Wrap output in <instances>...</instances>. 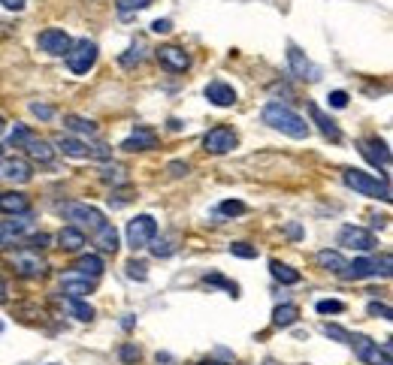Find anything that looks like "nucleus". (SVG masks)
I'll use <instances>...</instances> for the list:
<instances>
[{
    "label": "nucleus",
    "instance_id": "nucleus-48",
    "mask_svg": "<svg viewBox=\"0 0 393 365\" xmlns=\"http://www.w3.org/2000/svg\"><path fill=\"white\" fill-rule=\"evenodd\" d=\"M151 30L155 34H170L172 25H170V19H157V21H151Z\"/></svg>",
    "mask_w": 393,
    "mask_h": 365
},
{
    "label": "nucleus",
    "instance_id": "nucleus-18",
    "mask_svg": "<svg viewBox=\"0 0 393 365\" xmlns=\"http://www.w3.org/2000/svg\"><path fill=\"white\" fill-rule=\"evenodd\" d=\"M206 100L212 106H218V109H227V106L236 103V91H233V85H227V82L215 79L206 85Z\"/></svg>",
    "mask_w": 393,
    "mask_h": 365
},
{
    "label": "nucleus",
    "instance_id": "nucleus-14",
    "mask_svg": "<svg viewBox=\"0 0 393 365\" xmlns=\"http://www.w3.org/2000/svg\"><path fill=\"white\" fill-rule=\"evenodd\" d=\"M12 266L21 278H43L49 272V263L43 260L36 250H25V254H15L12 257Z\"/></svg>",
    "mask_w": 393,
    "mask_h": 365
},
{
    "label": "nucleus",
    "instance_id": "nucleus-30",
    "mask_svg": "<svg viewBox=\"0 0 393 365\" xmlns=\"http://www.w3.org/2000/svg\"><path fill=\"white\" fill-rule=\"evenodd\" d=\"M100 181H106V185H112V187H124L131 178H127L124 166L112 163V166H103V169H100Z\"/></svg>",
    "mask_w": 393,
    "mask_h": 365
},
{
    "label": "nucleus",
    "instance_id": "nucleus-52",
    "mask_svg": "<svg viewBox=\"0 0 393 365\" xmlns=\"http://www.w3.org/2000/svg\"><path fill=\"white\" fill-rule=\"evenodd\" d=\"M196 365H230V362H218V360H200Z\"/></svg>",
    "mask_w": 393,
    "mask_h": 365
},
{
    "label": "nucleus",
    "instance_id": "nucleus-12",
    "mask_svg": "<svg viewBox=\"0 0 393 365\" xmlns=\"http://www.w3.org/2000/svg\"><path fill=\"white\" fill-rule=\"evenodd\" d=\"M287 64H291V73L302 82H317L321 79V67H315L312 60L306 58V51H300L297 45H287Z\"/></svg>",
    "mask_w": 393,
    "mask_h": 365
},
{
    "label": "nucleus",
    "instance_id": "nucleus-31",
    "mask_svg": "<svg viewBox=\"0 0 393 365\" xmlns=\"http://www.w3.org/2000/svg\"><path fill=\"white\" fill-rule=\"evenodd\" d=\"M269 272H272V278L282 281V284H300V278H302L297 269H291L287 263H278V260L269 263Z\"/></svg>",
    "mask_w": 393,
    "mask_h": 365
},
{
    "label": "nucleus",
    "instance_id": "nucleus-46",
    "mask_svg": "<svg viewBox=\"0 0 393 365\" xmlns=\"http://www.w3.org/2000/svg\"><path fill=\"white\" fill-rule=\"evenodd\" d=\"M30 112H34L36 118H43V121H49L52 115H55V109H52L49 103H30Z\"/></svg>",
    "mask_w": 393,
    "mask_h": 365
},
{
    "label": "nucleus",
    "instance_id": "nucleus-13",
    "mask_svg": "<svg viewBox=\"0 0 393 365\" xmlns=\"http://www.w3.org/2000/svg\"><path fill=\"white\" fill-rule=\"evenodd\" d=\"M36 45H40V49L45 51V55H55V58H60V55H67V51H70L73 40H70V34H67V30L49 27V30H43V34L36 36Z\"/></svg>",
    "mask_w": 393,
    "mask_h": 365
},
{
    "label": "nucleus",
    "instance_id": "nucleus-38",
    "mask_svg": "<svg viewBox=\"0 0 393 365\" xmlns=\"http://www.w3.org/2000/svg\"><path fill=\"white\" fill-rule=\"evenodd\" d=\"M218 215H227V217L245 215V202H239V200H227V202L218 205Z\"/></svg>",
    "mask_w": 393,
    "mask_h": 365
},
{
    "label": "nucleus",
    "instance_id": "nucleus-26",
    "mask_svg": "<svg viewBox=\"0 0 393 365\" xmlns=\"http://www.w3.org/2000/svg\"><path fill=\"white\" fill-rule=\"evenodd\" d=\"M297 320H300V308L293 302H284V305H278L272 311V326H278V329H287V326H293Z\"/></svg>",
    "mask_w": 393,
    "mask_h": 365
},
{
    "label": "nucleus",
    "instance_id": "nucleus-8",
    "mask_svg": "<svg viewBox=\"0 0 393 365\" xmlns=\"http://www.w3.org/2000/svg\"><path fill=\"white\" fill-rule=\"evenodd\" d=\"M94 64H97V45L91 40H79L70 45V51H67V67H70V73L85 75Z\"/></svg>",
    "mask_w": 393,
    "mask_h": 365
},
{
    "label": "nucleus",
    "instance_id": "nucleus-37",
    "mask_svg": "<svg viewBox=\"0 0 393 365\" xmlns=\"http://www.w3.org/2000/svg\"><path fill=\"white\" fill-rule=\"evenodd\" d=\"M321 332L327 338H336V341H342V344H348V338H351V332L342 329V326H336V323H324L321 326Z\"/></svg>",
    "mask_w": 393,
    "mask_h": 365
},
{
    "label": "nucleus",
    "instance_id": "nucleus-11",
    "mask_svg": "<svg viewBox=\"0 0 393 365\" xmlns=\"http://www.w3.org/2000/svg\"><path fill=\"white\" fill-rule=\"evenodd\" d=\"M357 148H360V154L366 157L372 166H381L384 178H388V172H390V148H388V142H381L378 136H369V139H360L357 142Z\"/></svg>",
    "mask_w": 393,
    "mask_h": 365
},
{
    "label": "nucleus",
    "instance_id": "nucleus-10",
    "mask_svg": "<svg viewBox=\"0 0 393 365\" xmlns=\"http://www.w3.org/2000/svg\"><path fill=\"white\" fill-rule=\"evenodd\" d=\"M239 145V136L233 133V127H212V130L203 136V148L209 151V154H227V151H233Z\"/></svg>",
    "mask_w": 393,
    "mask_h": 365
},
{
    "label": "nucleus",
    "instance_id": "nucleus-43",
    "mask_svg": "<svg viewBox=\"0 0 393 365\" xmlns=\"http://www.w3.org/2000/svg\"><path fill=\"white\" fill-rule=\"evenodd\" d=\"M366 314H369V317H381V320H390L393 311H390V305H384V302H369V305H366Z\"/></svg>",
    "mask_w": 393,
    "mask_h": 365
},
{
    "label": "nucleus",
    "instance_id": "nucleus-29",
    "mask_svg": "<svg viewBox=\"0 0 393 365\" xmlns=\"http://www.w3.org/2000/svg\"><path fill=\"white\" fill-rule=\"evenodd\" d=\"M64 124H67V130H73V133H79V136H97V124H94L91 118L67 115V118H64Z\"/></svg>",
    "mask_w": 393,
    "mask_h": 365
},
{
    "label": "nucleus",
    "instance_id": "nucleus-36",
    "mask_svg": "<svg viewBox=\"0 0 393 365\" xmlns=\"http://www.w3.org/2000/svg\"><path fill=\"white\" fill-rule=\"evenodd\" d=\"M317 314H342L345 311V302H339V299H321L315 305Z\"/></svg>",
    "mask_w": 393,
    "mask_h": 365
},
{
    "label": "nucleus",
    "instance_id": "nucleus-55",
    "mask_svg": "<svg viewBox=\"0 0 393 365\" xmlns=\"http://www.w3.org/2000/svg\"><path fill=\"white\" fill-rule=\"evenodd\" d=\"M0 157H3V148H0Z\"/></svg>",
    "mask_w": 393,
    "mask_h": 365
},
{
    "label": "nucleus",
    "instance_id": "nucleus-51",
    "mask_svg": "<svg viewBox=\"0 0 393 365\" xmlns=\"http://www.w3.org/2000/svg\"><path fill=\"white\" fill-rule=\"evenodd\" d=\"M10 299V287H6V278L0 275V302H6Z\"/></svg>",
    "mask_w": 393,
    "mask_h": 365
},
{
    "label": "nucleus",
    "instance_id": "nucleus-3",
    "mask_svg": "<svg viewBox=\"0 0 393 365\" xmlns=\"http://www.w3.org/2000/svg\"><path fill=\"white\" fill-rule=\"evenodd\" d=\"M58 211H60V215H64L67 220H73L70 226H76V230H82V233L88 230L91 235H94V233L106 224L103 211L94 209V205H88V202H64Z\"/></svg>",
    "mask_w": 393,
    "mask_h": 365
},
{
    "label": "nucleus",
    "instance_id": "nucleus-40",
    "mask_svg": "<svg viewBox=\"0 0 393 365\" xmlns=\"http://www.w3.org/2000/svg\"><path fill=\"white\" fill-rule=\"evenodd\" d=\"M118 356H121V362H124V365H136L142 353H139V347H136V344H121Z\"/></svg>",
    "mask_w": 393,
    "mask_h": 365
},
{
    "label": "nucleus",
    "instance_id": "nucleus-45",
    "mask_svg": "<svg viewBox=\"0 0 393 365\" xmlns=\"http://www.w3.org/2000/svg\"><path fill=\"white\" fill-rule=\"evenodd\" d=\"M127 278H133V281H146V278H148L146 263H136V260L127 263Z\"/></svg>",
    "mask_w": 393,
    "mask_h": 365
},
{
    "label": "nucleus",
    "instance_id": "nucleus-47",
    "mask_svg": "<svg viewBox=\"0 0 393 365\" xmlns=\"http://www.w3.org/2000/svg\"><path fill=\"white\" fill-rule=\"evenodd\" d=\"M330 106H333V109H345V106H348V94H345V91H333V94H330Z\"/></svg>",
    "mask_w": 393,
    "mask_h": 365
},
{
    "label": "nucleus",
    "instance_id": "nucleus-34",
    "mask_svg": "<svg viewBox=\"0 0 393 365\" xmlns=\"http://www.w3.org/2000/svg\"><path fill=\"white\" fill-rule=\"evenodd\" d=\"M151 6V0H115V10L121 15H133V12H142V10H148Z\"/></svg>",
    "mask_w": 393,
    "mask_h": 365
},
{
    "label": "nucleus",
    "instance_id": "nucleus-44",
    "mask_svg": "<svg viewBox=\"0 0 393 365\" xmlns=\"http://www.w3.org/2000/svg\"><path fill=\"white\" fill-rule=\"evenodd\" d=\"M30 136H34V133H30V130H27V127H25V124H19V127H15V130H12V136H10V142H12V145H15V148H21V145H25V142L30 139Z\"/></svg>",
    "mask_w": 393,
    "mask_h": 365
},
{
    "label": "nucleus",
    "instance_id": "nucleus-54",
    "mask_svg": "<svg viewBox=\"0 0 393 365\" xmlns=\"http://www.w3.org/2000/svg\"><path fill=\"white\" fill-rule=\"evenodd\" d=\"M3 124H6V121H3V118H0V133H3Z\"/></svg>",
    "mask_w": 393,
    "mask_h": 365
},
{
    "label": "nucleus",
    "instance_id": "nucleus-9",
    "mask_svg": "<svg viewBox=\"0 0 393 365\" xmlns=\"http://www.w3.org/2000/svg\"><path fill=\"white\" fill-rule=\"evenodd\" d=\"M339 245L357 250V254H372L378 248V239H375V233L363 230V226H342L339 230Z\"/></svg>",
    "mask_w": 393,
    "mask_h": 365
},
{
    "label": "nucleus",
    "instance_id": "nucleus-49",
    "mask_svg": "<svg viewBox=\"0 0 393 365\" xmlns=\"http://www.w3.org/2000/svg\"><path fill=\"white\" fill-rule=\"evenodd\" d=\"M188 169H191V166H188V163H181V161H172V163H170V172H172V176H176V178L188 176Z\"/></svg>",
    "mask_w": 393,
    "mask_h": 365
},
{
    "label": "nucleus",
    "instance_id": "nucleus-2",
    "mask_svg": "<svg viewBox=\"0 0 393 365\" xmlns=\"http://www.w3.org/2000/svg\"><path fill=\"white\" fill-rule=\"evenodd\" d=\"M342 181L351 190H357L360 196H372V200L390 202V185H388V178H375V176L360 172V169H345L342 172Z\"/></svg>",
    "mask_w": 393,
    "mask_h": 365
},
{
    "label": "nucleus",
    "instance_id": "nucleus-23",
    "mask_svg": "<svg viewBox=\"0 0 393 365\" xmlns=\"http://www.w3.org/2000/svg\"><path fill=\"white\" fill-rule=\"evenodd\" d=\"M21 148H25L27 154L34 157V161H40V163H52V161H55V148H52L45 139H40V136H30Z\"/></svg>",
    "mask_w": 393,
    "mask_h": 365
},
{
    "label": "nucleus",
    "instance_id": "nucleus-16",
    "mask_svg": "<svg viewBox=\"0 0 393 365\" xmlns=\"http://www.w3.org/2000/svg\"><path fill=\"white\" fill-rule=\"evenodd\" d=\"M0 178L27 185V181L34 178V169H30V163L21 161V157H0Z\"/></svg>",
    "mask_w": 393,
    "mask_h": 365
},
{
    "label": "nucleus",
    "instance_id": "nucleus-7",
    "mask_svg": "<svg viewBox=\"0 0 393 365\" xmlns=\"http://www.w3.org/2000/svg\"><path fill=\"white\" fill-rule=\"evenodd\" d=\"M155 235H157V220L151 215H136L131 224H127V245L133 250L148 248Z\"/></svg>",
    "mask_w": 393,
    "mask_h": 365
},
{
    "label": "nucleus",
    "instance_id": "nucleus-56",
    "mask_svg": "<svg viewBox=\"0 0 393 365\" xmlns=\"http://www.w3.org/2000/svg\"><path fill=\"white\" fill-rule=\"evenodd\" d=\"M267 365H276V362H267Z\"/></svg>",
    "mask_w": 393,
    "mask_h": 365
},
{
    "label": "nucleus",
    "instance_id": "nucleus-41",
    "mask_svg": "<svg viewBox=\"0 0 393 365\" xmlns=\"http://www.w3.org/2000/svg\"><path fill=\"white\" fill-rule=\"evenodd\" d=\"M49 235H45V233H40V235H30V239H21V245H25L27 250H36V254H40V250L43 248H49Z\"/></svg>",
    "mask_w": 393,
    "mask_h": 365
},
{
    "label": "nucleus",
    "instance_id": "nucleus-6",
    "mask_svg": "<svg viewBox=\"0 0 393 365\" xmlns=\"http://www.w3.org/2000/svg\"><path fill=\"white\" fill-rule=\"evenodd\" d=\"M348 344L354 347V353H357L366 365H393L390 362V351H393L390 341H384V344L378 347V341L366 338V335H351L348 338Z\"/></svg>",
    "mask_w": 393,
    "mask_h": 365
},
{
    "label": "nucleus",
    "instance_id": "nucleus-50",
    "mask_svg": "<svg viewBox=\"0 0 393 365\" xmlns=\"http://www.w3.org/2000/svg\"><path fill=\"white\" fill-rule=\"evenodd\" d=\"M0 6L10 10V12H21V10H25V0H0Z\"/></svg>",
    "mask_w": 393,
    "mask_h": 365
},
{
    "label": "nucleus",
    "instance_id": "nucleus-15",
    "mask_svg": "<svg viewBox=\"0 0 393 365\" xmlns=\"http://www.w3.org/2000/svg\"><path fill=\"white\" fill-rule=\"evenodd\" d=\"M155 55L161 60V67H166L170 73H185L191 67V55L185 49H179V45H161Z\"/></svg>",
    "mask_w": 393,
    "mask_h": 365
},
{
    "label": "nucleus",
    "instance_id": "nucleus-33",
    "mask_svg": "<svg viewBox=\"0 0 393 365\" xmlns=\"http://www.w3.org/2000/svg\"><path fill=\"white\" fill-rule=\"evenodd\" d=\"M151 254L155 257H170L176 254V235H170V239H151Z\"/></svg>",
    "mask_w": 393,
    "mask_h": 365
},
{
    "label": "nucleus",
    "instance_id": "nucleus-28",
    "mask_svg": "<svg viewBox=\"0 0 393 365\" xmlns=\"http://www.w3.org/2000/svg\"><path fill=\"white\" fill-rule=\"evenodd\" d=\"M60 293L70 296V299H82L91 293V281L88 278H64L60 281Z\"/></svg>",
    "mask_w": 393,
    "mask_h": 365
},
{
    "label": "nucleus",
    "instance_id": "nucleus-53",
    "mask_svg": "<svg viewBox=\"0 0 393 365\" xmlns=\"http://www.w3.org/2000/svg\"><path fill=\"white\" fill-rule=\"evenodd\" d=\"M287 233H291V235H293V239H300V233H302V230H300V226H297V224H293V226H287Z\"/></svg>",
    "mask_w": 393,
    "mask_h": 365
},
{
    "label": "nucleus",
    "instance_id": "nucleus-1",
    "mask_svg": "<svg viewBox=\"0 0 393 365\" xmlns=\"http://www.w3.org/2000/svg\"><path fill=\"white\" fill-rule=\"evenodd\" d=\"M263 124H269L272 130H282L284 136H291V139H306L308 136L306 121H302L291 106H282V103H267L263 106Z\"/></svg>",
    "mask_w": 393,
    "mask_h": 365
},
{
    "label": "nucleus",
    "instance_id": "nucleus-17",
    "mask_svg": "<svg viewBox=\"0 0 393 365\" xmlns=\"http://www.w3.org/2000/svg\"><path fill=\"white\" fill-rule=\"evenodd\" d=\"M27 230H30V217L27 215H15L12 220H0V248L21 242Z\"/></svg>",
    "mask_w": 393,
    "mask_h": 365
},
{
    "label": "nucleus",
    "instance_id": "nucleus-39",
    "mask_svg": "<svg viewBox=\"0 0 393 365\" xmlns=\"http://www.w3.org/2000/svg\"><path fill=\"white\" fill-rule=\"evenodd\" d=\"M230 254H233V257H242V260H254V257H257V248H251L248 242H233V245H230Z\"/></svg>",
    "mask_w": 393,
    "mask_h": 365
},
{
    "label": "nucleus",
    "instance_id": "nucleus-22",
    "mask_svg": "<svg viewBox=\"0 0 393 365\" xmlns=\"http://www.w3.org/2000/svg\"><path fill=\"white\" fill-rule=\"evenodd\" d=\"M76 272H79V278H88V281H97L103 275V260L97 254H85V257H79L73 266Z\"/></svg>",
    "mask_w": 393,
    "mask_h": 365
},
{
    "label": "nucleus",
    "instance_id": "nucleus-24",
    "mask_svg": "<svg viewBox=\"0 0 393 365\" xmlns=\"http://www.w3.org/2000/svg\"><path fill=\"white\" fill-rule=\"evenodd\" d=\"M94 245H97V250H103V254H115L118 250V233H115V226H112L109 220L94 233Z\"/></svg>",
    "mask_w": 393,
    "mask_h": 365
},
{
    "label": "nucleus",
    "instance_id": "nucleus-32",
    "mask_svg": "<svg viewBox=\"0 0 393 365\" xmlns=\"http://www.w3.org/2000/svg\"><path fill=\"white\" fill-rule=\"evenodd\" d=\"M64 302H67V311H70L76 320H85V323L94 320V308H91L88 302H82V299H70V296H67Z\"/></svg>",
    "mask_w": 393,
    "mask_h": 365
},
{
    "label": "nucleus",
    "instance_id": "nucleus-25",
    "mask_svg": "<svg viewBox=\"0 0 393 365\" xmlns=\"http://www.w3.org/2000/svg\"><path fill=\"white\" fill-rule=\"evenodd\" d=\"M315 263L317 266H321V269L324 272H333V275H342V269H345V257L342 254H339V250H317V254H315Z\"/></svg>",
    "mask_w": 393,
    "mask_h": 365
},
{
    "label": "nucleus",
    "instance_id": "nucleus-4",
    "mask_svg": "<svg viewBox=\"0 0 393 365\" xmlns=\"http://www.w3.org/2000/svg\"><path fill=\"white\" fill-rule=\"evenodd\" d=\"M381 272L384 278L390 275V257L384 254L381 260L378 257H357V260H351V263H345V269H342V275L339 278H345V281H363V278H372Z\"/></svg>",
    "mask_w": 393,
    "mask_h": 365
},
{
    "label": "nucleus",
    "instance_id": "nucleus-27",
    "mask_svg": "<svg viewBox=\"0 0 393 365\" xmlns=\"http://www.w3.org/2000/svg\"><path fill=\"white\" fill-rule=\"evenodd\" d=\"M58 248H64V250H82V248H85V233L76 230V226H64V230L58 233Z\"/></svg>",
    "mask_w": 393,
    "mask_h": 365
},
{
    "label": "nucleus",
    "instance_id": "nucleus-19",
    "mask_svg": "<svg viewBox=\"0 0 393 365\" xmlns=\"http://www.w3.org/2000/svg\"><path fill=\"white\" fill-rule=\"evenodd\" d=\"M308 115H312V121L317 124V130H321L324 136H327L330 142H339V139H342V130H339V124H336V121H333V118L327 115V112L321 109V106L308 103Z\"/></svg>",
    "mask_w": 393,
    "mask_h": 365
},
{
    "label": "nucleus",
    "instance_id": "nucleus-5",
    "mask_svg": "<svg viewBox=\"0 0 393 365\" xmlns=\"http://www.w3.org/2000/svg\"><path fill=\"white\" fill-rule=\"evenodd\" d=\"M55 148L64 151L67 157H79V161H109V157H112V148H106V145H88V142L73 139V136H58Z\"/></svg>",
    "mask_w": 393,
    "mask_h": 365
},
{
    "label": "nucleus",
    "instance_id": "nucleus-42",
    "mask_svg": "<svg viewBox=\"0 0 393 365\" xmlns=\"http://www.w3.org/2000/svg\"><path fill=\"white\" fill-rule=\"evenodd\" d=\"M142 60V43H133L131 49H127V55H121V67H133Z\"/></svg>",
    "mask_w": 393,
    "mask_h": 365
},
{
    "label": "nucleus",
    "instance_id": "nucleus-21",
    "mask_svg": "<svg viewBox=\"0 0 393 365\" xmlns=\"http://www.w3.org/2000/svg\"><path fill=\"white\" fill-rule=\"evenodd\" d=\"M0 211H3V215H27L30 200L25 193H15V190H10V193H0Z\"/></svg>",
    "mask_w": 393,
    "mask_h": 365
},
{
    "label": "nucleus",
    "instance_id": "nucleus-35",
    "mask_svg": "<svg viewBox=\"0 0 393 365\" xmlns=\"http://www.w3.org/2000/svg\"><path fill=\"white\" fill-rule=\"evenodd\" d=\"M206 284H212V287H224V290L230 293L233 299H236V296H239V284H233V281H227L224 275H218V272H209V275H206Z\"/></svg>",
    "mask_w": 393,
    "mask_h": 365
},
{
    "label": "nucleus",
    "instance_id": "nucleus-20",
    "mask_svg": "<svg viewBox=\"0 0 393 365\" xmlns=\"http://www.w3.org/2000/svg\"><path fill=\"white\" fill-rule=\"evenodd\" d=\"M121 148L124 151H131V154H136V151H151V148H157V136H155V130H136L133 136H127L124 142H121Z\"/></svg>",
    "mask_w": 393,
    "mask_h": 365
}]
</instances>
